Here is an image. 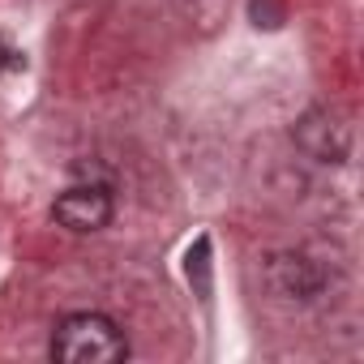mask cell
<instances>
[{
  "mask_svg": "<svg viewBox=\"0 0 364 364\" xmlns=\"http://www.w3.org/2000/svg\"><path fill=\"white\" fill-rule=\"evenodd\" d=\"M52 355L60 364H116L129 355V338L103 313H69L52 334Z\"/></svg>",
  "mask_w": 364,
  "mask_h": 364,
  "instance_id": "6da1fadb",
  "label": "cell"
},
{
  "mask_svg": "<svg viewBox=\"0 0 364 364\" xmlns=\"http://www.w3.org/2000/svg\"><path fill=\"white\" fill-rule=\"evenodd\" d=\"M296 141L317 163H343L351 154V124L330 107H309L296 120Z\"/></svg>",
  "mask_w": 364,
  "mask_h": 364,
  "instance_id": "7a4b0ae2",
  "label": "cell"
},
{
  "mask_svg": "<svg viewBox=\"0 0 364 364\" xmlns=\"http://www.w3.org/2000/svg\"><path fill=\"white\" fill-rule=\"evenodd\" d=\"M56 223L69 232H99L112 223V193L103 185H73L56 198Z\"/></svg>",
  "mask_w": 364,
  "mask_h": 364,
  "instance_id": "3957f363",
  "label": "cell"
},
{
  "mask_svg": "<svg viewBox=\"0 0 364 364\" xmlns=\"http://www.w3.org/2000/svg\"><path fill=\"white\" fill-rule=\"evenodd\" d=\"M266 283L287 296V300H313L321 291V270L309 262V257H296V253H279L270 257L266 266Z\"/></svg>",
  "mask_w": 364,
  "mask_h": 364,
  "instance_id": "277c9868",
  "label": "cell"
},
{
  "mask_svg": "<svg viewBox=\"0 0 364 364\" xmlns=\"http://www.w3.org/2000/svg\"><path fill=\"white\" fill-rule=\"evenodd\" d=\"M206 274H210V240L202 236V240L189 249V279H198V287L210 291V279H206Z\"/></svg>",
  "mask_w": 364,
  "mask_h": 364,
  "instance_id": "5b68a950",
  "label": "cell"
}]
</instances>
